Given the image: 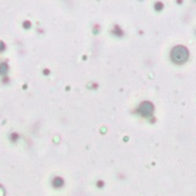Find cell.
I'll list each match as a JSON object with an SVG mask.
<instances>
[{
    "instance_id": "obj_1",
    "label": "cell",
    "mask_w": 196,
    "mask_h": 196,
    "mask_svg": "<svg viewBox=\"0 0 196 196\" xmlns=\"http://www.w3.org/2000/svg\"><path fill=\"white\" fill-rule=\"evenodd\" d=\"M189 57V51L184 46H176L171 51V59L176 64H183Z\"/></svg>"
},
{
    "instance_id": "obj_2",
    "label": "cell",
    "mask_w": 196,
    "mask_h": 196,
    "mask_svg": "<svg viewBox=\"0 0 196 196\" xmlns=\"http://www.w3.org/2000/svg\"><path fill=\"white\" fill-rule=\"evenodd\" d=\"M154 111V107H152L151 103L149 102H144V103L141 105V113L143 116H150Z\"/></svg>"
}]
</instances>
